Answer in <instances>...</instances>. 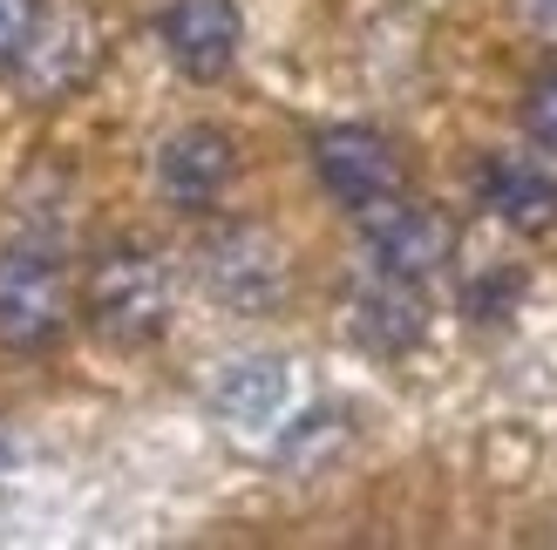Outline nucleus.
Here are the masks:
<instances>
[{
  "label": "nucleus",
  "mask_w": 557,
  "mask_h": 550,
  "mask_svg": "<svg viewBox=\"0 0 557 550\" xmlns=\"http://www.w3.org/2000/svg\"><path fill=\"white\" fill-rule=\"evenodd\" d=\"M171 265H163L157 245H109V252H96L89 279H82V320L96 326V334L109 347H150L163 340V326H171Z\"/></svg>",
  "instance_id": "obj_1"
},
{
  "label": "nucleus",
  "mask_w": 557,
  "mask_h": 550,
  "mask_svg": "<svg viewBox=\"0 0 557 550\" xmlns=\"http://www.w3.org/2000/svg\"><path fill=\"white\" fill-rule=\"evenodd\" d=\"M75 326V272L54 245L27 238L0 252V347L8 353H48Z\"/></svg>",
  "instance_id": "obj_2"
},
{
  "label": "nucleus",
  "mask_w": 557,
  "mask_h": 550,
  "mask_svg": "<svg viewBox=\"0 0 557 550\" xmlns=\"http://www.w3.org/2000/svg\"><path fill=\"white\" fill-rule=\"evenodd\" d=\"M198 286L225 313H278L293 292V259L265 225L232 217V225H211L198 238Z\"/></svg>",
  "instance_id": "obj_3"
},
{
  "label": "nucleus",
  "mask_w": 557,
  "mask_h": 550,
  "mask_svg": "<svg viewBox=\"0 0 557 550\" xmlns=\"http://www.w3.org/2000/svg\"><path fill=\"white\" fill-rule=\"evenodd\" d=\"M96 68H102V21L82 8V0H62V8H35L14 62L0 75L21 89V102H62Z\"/></svg>",
  "instance_id": "obj_4"
},
{
  "label": "nucleus",
  "mask_w": 557,
  "mask_h": 550,
  "mask_svg": "<svg viewBox=\"0 0 557 550\" xmlns=\"http://www.w3.org/2000/svg\"><path fill=\"white\" fill-rule=\"evenodd\" d=\"M354 232H360L368 265L387 272V279H414V286H422V279H435V272L456 259V225L435 204L408 198V190H387V198L360 204Z\"/></svg>",
  "instance_id": "obj_5"
},
{
  "label": "nucleus",
  "mask_w": 557,
  "mask_h": 550,
  "mask_svg": "<svg viewBox=\"0 0 557 550\" xmlns=\"http://www.w3.org/2000/svg\"><path fill=\"white\" fill-rule=\"evenodd\" d=\"M313 177L333 204L360 211V204L387 198V190H401V157L368 123H333V129L313 136Z\"/></svg>",
  "instance_id": "obj_6"
},
{
  "label": "nucleus",
  "mask_w": 557,
  "mask_h": 550,
  "mask_svg": "<svg viewBox=\"0 0 557 550\" xmlns=\"http://www.w3.org/2000/svg\"><path fill=\"white\" fill-rule=\"evenodd\" d=\"M157 41L171 54V68L190 82H218L232 75L238 62V41H245V21L232 0H171L157 21Z\"/></svg>",
  "instance_id": "obj_7"
},
{
  "label": "nucleus",
  "mask_w": 557,
  "mask_h": 550,
  "mask_svg": "<svg viewBox=\"0 0 557 550\" xmlns=\"http://www.w3.org/2000/svg\"><path fill=\"white\" fill-rule=\"evenodd\" d=\"M232 177H238V150H232V136L211 129V123H190L157 150V190L177 211H211L232 190Z\"/></svg>",
  "instance_id": "obj_8"
},
{
  "label": "nucleus",
  "mask_w": 557,
  "mask_h": 550,
  "mask_svg": "<svg viewBox=\"0 0 557 550\" xmlns=\"http://www.w3.org/2000/svg\"><path fill=\"white\" fill-rule=\"evenodd\" d=\"M476 198H483V211L496 217V225H510L523 238H550L557 232V177L537 157H517V150L483 157Z\"/></svg>",
  "instance_id": "obj_9"
},
{
  "label": "nucleus",
  "mask_w": 557,
  "mask_h": 550,
  "mask_svg": "<svg viewBox=\"0 0 557 550\" xmlns=\"http://www.w3.org/2000/svg\"><path fill=\"white\" fill-rule=\"evenodd\" d=\"M347 334L381 353V361H401V353L422 347L429 334V307H422V286L414 279H387V272H368V286L347 299Z\"/></svg>",
  "instance_id": "obj_10"
},
{
  "label": "nucleus",
  "mask_w": 557,
  "mask_h": 550,
  "mask_svg": "<svg viewBox=\"0 0 557 550\" xmlns=\"http://www.w3.org/2000/svg\"><path fill=\"white\" fill-rule=\"evenodd\" d=\"M211 408L232 428H272L286 415V367L278 361H232L211 388Z\"/></svg>",
  "instance_id": "obj_11"
},
{
  "label": "nucleus",
  "mask_w": 557,
  "mask_h": 550,
  "mask_svg": "<svg viewBox=\"0 0 557 550\" xmlns=\"http://www.w3.org/2000/svg\"><path fill=\"white\" fill-rule=\"evenodd\" d=\"M517 299H523V272L496 265L462 292V307H469V320H504V313H517Z\"/></svg>",
  "instance_id": "obj_12"
},
{
  "label": "nucleus",
  "mask_w": 557,
  "mask_h": 550,
  "mask_svg": "<svg viewBox=\"0 0 557 550\" xmlns=\"http://www.w3.org/2000/svg\"><path fill=\"white\" fill-rule=\"evenodd\" d=\"M523 136H531L544 157H557V68H544L531 89H523Z\"/></svg>",
  "instance_id": "obj_13"
},
{
  "label": "nucleus",
  "mask_w": 557,
  "mask_h": 550,
  "mask_svg": "<svg viewBox=\"0 0 557 550\" xmlns=\"http://www.w3.org/2000/svg\"><path fill=\"white\" fill-rule=\"evenodd\" d=\"M35 8H41V0H0V68L14 62V48L27 35V21H35Z\"/></svg>",
  "instance_id": "obj_14"
},
{
  "label": "nucleus",
  "mask_w": 557,
  "mask_h": 550,
  "mask_svg": "<svg viewBox=\"0 0 557 550\" xmlns=\"http://www.w3.org/2000/svg\"><path fill=\"white\" fill-rule=\"evenodd\" d=\"M517 21H523V35L557 48V0H517Z\"/></svg>",
  "instance_id": "obj_15"
},
{
  "label": "nucleus",
  "mask_w": 557,
  "mask_h": 550,
  "mask_svg": "<svg viewBox=\"0 0 557 550\" xmlns=\"http://www.w3.org/2000/svg\"><path fill=\"white\" fill-rule=\"evenodd\" d=\"M8 455H14V449H8V442H0V462H8Z\"/></svg>",
  "instance_id": "obj_16"
}]
</instances>
